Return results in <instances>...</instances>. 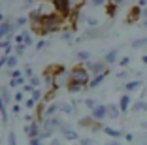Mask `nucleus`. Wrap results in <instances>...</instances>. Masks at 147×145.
Returning a JSON list of instances; mask_svg holds the SVG:
<instances>
[{
    "instance_id": "obj_23",
    "label": "nucleus",
    "mask_w": 147,
    "mask_h": 145,
    "mask_svg": "<svg viewBox=\"0 0 147 145\" xmlns=\"http://www.w3.org/2000/svg\"><path fill=\"white\" fill-rule=\"evenodd\" d=\"M57 109H59V106H57V104H51V106H47V109H45V115H47V117H51Z\"/></svg>"
},
{
    "instance_id": "obj_37",
    "label": "nucleus",
    "mask_w": 147,
    "mask_h": 145,
    "mask_svg": "<svg viewBox=\"0 0 147 145\" xmlns=\"http://www.w3.org/2000/svg\"><path fill=\"white\" fill-rule=\"evenodd\" d=\"M87 23H89L91 26H96V25H98V21H96L94 17H87Z\"/></svg>"
},
{
    "instance_id": "obj_45",
    "label": "nucleus",
    "mask_w": 147,
    "mask_h": 145,
    "mask_svg": "<svg viewBox=\"0 0 147 145\" xmlns=\"http://www.w3.org/2000/svg\"><path fill=\"white\" fill-rule=\"evenodd\" d=\"M17 25H19V26L26 25V19H25V17H19V19H17Z\"/></svg>"
},
{
    "instance_id": "obj_22",
    "label": "nucleus",
    "mask_w": 147,
    "mask_h": 145,
    "mask_svg": "<svg viewBox=\"0 0 147 145\" xmlns=\"http://www.w3.org/2000/svg\"><path fill=\"white\" fill-rule=\"evenodd\" d=\"M30 98H32V100H34V102H36V104H38V102H40V100H42V98H43V92H42V90H38V89H34V92H32V96H30Z\"/></svg>"
},
{
    "instance_id": "obj_25",
    "label": "nucleus",
    "mask_w": 147,
    "mask_h": 145,
    "mask_svg": "<svg viewBox=\"0 0 147 145\" xmlns=\"http://www.w3.org/2000/svg\"><path fill=\"white\" fill-rule=\"evenodd\" d=\"M8 145H17V138H15V132L8 134Z\"/></svg>"
},
{
    "instance_id": "obj_48",
    "label": "nucleus",
    "mask_w": 147,
    "mask_h": 145,
    "mask_svg": "<svg viewBox=\"0 0 147 145\" xmlns=\"http://www.w3.org/2000/svg\"><path fill=\"white\" fill-rule=\"evenodd\" d=\"M125 140L126 141H134V136H132V134H125Z\"/></svg>"
},
{
    "instance_id": "obj_47",
    "label": "nucleus",
    "mask_w": 147,
    "mask_h": 145,
    "mask_svg": "<svg viewBox=\"0 0 147 145\" xmlns=\"http://www.w3.org/2000/svg\"><path fill=\"white\" fill-rule=\"evenodd\" d=\"M23 89H25V92H34V89H32L30 85H25V87H23Z\"/></svg>"
},
{
    "instance_id": "obj_54",
    "label": "nucleus",
    "mask_w": 147,
    "mask_h": 145,
    "mask_svg": "<svg viewBox=\"0 0 147 145\" xmlns=\"http://www.w3.org/2000/svg\"><path fill=\"white\" fill-rule=\"evenodd\" d=\"M142 25H143V26H145V28H147V19H145V21H143V23H142Z\"/></svg>"
},
{
    "instance_id": "obj_39",
    "label": "nucleus",
    "mask_w": 147,
    "mask_h": 145,
    "mask_svg": "<svg viewBox=\"0 0 147 145\" xmlns=\"http://www.w3.org/2000/svg\"><path fill=\"white\" fill-rule=\"evenodd\" d=\"M53 96H55V90H49V92L45 94V96H43V98H45V102H49V100H51Z\"/></svg>"
},
{
    "instance_id": "obj_50",
    "label": "nucleus",
    "mask_w": 147,
    "mask_h": 145,
    "mask_svg": "<svg viewBox=\"0 0 147 145\" xmlns=\"http://www.w3.org/2000/svg\"><path fill=\"white\" fill-rule=\"evenodd\" d=\"M142 15H143V17L147 19V8H145V9H142Z\"/></svg>"
},
{
    "instance_id": "obj_30",
    "label": "nucleus",
    "mask_w": 147,
    "mask_h": 145,
    "mask_svg": "<svg viewBox=\"0 0 147 145\" xmlns=\"http://www.w3.org/2000/svg\"><path fill=\"white\" fill-rule=\"evenodd\" d=\"M25 83V79H11L9 81V87H19V85H23Z\"/></svg>"
},
{
    "instance_id": "obj_21",
    "label": "nucleus",
    "mask_w": 147,
    "mask_h": 145,
    "mask_svg": "<svg viewBox=\"0 0 147 145\" xmlns=\"http://www.w3.org/2000/svg\"><path fill=\"white\" fill-rule=\"evenodd\" d=\"M81 89H83V87L78 85V83H72V81L68 83V90H70V92H81Z\"/></svg>"
},
{
    "instance_id": "obj_8",
    "label": "nucleus",
    "mask_w": 147,
    "mask_h": 145,
    "mask_svg": "<svg viewBox=\"0 0 147 145\" xmlns=\"http://www.w3.org/2000/svg\"><path fill=\"white\" fill-rule=\"evenodd\" d=\"M11 32H13V26L9 25L8 21L2 23V25H0V42H4V40L11 38Z\"/></svg>"
},
{
    "instance_id": "obj_20",
    "label": "nucleus",
    "mask_w": 147,
    "mask_h": 145,
    "mask_svg": "<svg viewBox=\"0 0 147 145\" xmlns=\"http://www.w3.org/2000/svg\"><path fill=\"white\" fill-rule=\"evenodd\" d=\"M132 47H134V49H138V47H147V38L134 40V42H132Z\"/></svg>"
},
{
    "instance_id": "obj_1",
    "label": "nucleus",
    "mask_w": 147,
    "mask_h": 145,
    "mask_svg": "<svg viewBox=\"0 0 147 145\" xmlns=\"http://www.w3.org/2000/svg\"><path fill=\"white\" fill-rule=\"evenodd\" d=\"M61 21H62V17L59 15V13H47V15H42L40 17V23L43 25V30L45 32H55V30H59V26H61Z\"/></svg>"
},
{
    "instance_id": "obj_10",
    "label": "nucleus",
    "mask_w": 147,
    "mask_h": 145,
    "mask_svg": "<svg viewBox=\"0 0 147 145\" xmlns=\"http://www.w3.org/2000/svg\"><path fill=\"white\" fill-rule=\"evenodd\" d=\"M62 138H64V140H68V141L79 140L78 132H76V130H72V128H62Z\"/></svg>"
},
{
    "instance_id": "obj_4",
    "label": "nucleus",
    "mask_w": 147,
    "mask_h": 145,
    "mask_svg": "<svg viewBox=\"0 0 147 145\" xmlns=\"http://www.w3.org/2000/svg\"><path fill=\"white\" fill-rule=\"evenodd\" d=\"M53 8H55V13H59L64 19L74 9V2H70V0H53Z\"/></svg>"
},
{
    "instance_id": "obj_49",
    "label": "nucleus",
    "mask_w": 147,
    "mask_h": 145,
    "mask_svg": "<svg viewBox=\"0 0 147 145\" xmlns=\"http://www.w3.org/2000/svg\"><path fill=\"white\" fill-rule=\"evenodd\" d=\"M106 145H121L119 141H109V143H106Z\"/></svg>"
},
{
    "instance_id": "obj_29",
    "label": "nucleus",
    "mask_w": 147,
    "mask_h": 145,
    "mask_svg": "<svg viewBox=\"0 0 147 145\" xmlns=\"http://www.w3.org/2000/svg\"><path fill=\"white\" fill-rule=\"evenodd\" d=\"M25 45L26 47L32 45V36H30V32H25Z\"/></svg>"
},
{
    "instance_id": "obj_44",
    "label": "nucleus",
    "mask_w": 147,
    "mask_h": 145,
    "mask_svg": "<svg viewBox=\"0 0 147 145\" xmlns=\"http://www.w3.org/2000/svg\"><path fill=\"white\" fill-rule=\"evenodd\" d=\"M91 4H92V6H104L106 2H104V0H92Z\"/></svg>"
},
{
    "instance_id": "obj_5",
    "label": "nucleus",
    "mask_w": 147,
    "mask_h": 145,
    "mask_svg": "<svg viewBox=\"0 0 147 145\" xmlns=\"http://www.w3.org/2000/svg\"><path fill=\"white\" fill-rule=\"evenodd\" d=\"M87 70H89V72H92L94 76H102V74H108L106 62H87Z\"/></svg>"
},
{
    "instance_id": "obj_43",
    "label": "nucleus",
    "mask_w": 147,
    "mask_h": 145,
    "mask_svg": "<svg viewBox=\"0 0 147 145\" xmlns=\"http://www.w3.org/2000/svg\"><path fill=\"white\" fill-rule=\"evenodd\" d=\"M25 74L28 76V79H30V77H34V76H32V68H30V66H26V68H25Z\"/></svg>"
},
{
    "instance_id": "obj_41",
    "label": "nucleus",
    "mask_w": 147,
    "mask_h": 145,
    "mask_svg": "<svg viewBox=\"0 0 147 145\" xmlns=\"http://www.w3.org/2000/svg\"><path fill=\"white\" fill-rule=\"evenodd\" d=\"M34 106H36V102H34L32 98H28V100H26V107H28V109H30V107H34Z\"/></svg>"
},
{
    "instance_id": "obj_18",
    "label": "nucleus",
    "mask_w": 147,
    "mask_h": 145,
    "mask_svg": "<svg viewBox=\"0 0 147 145\" xmlns=\"http://www.w3.org/2000/svg\"><path fill=\"white\" fill-rule=\"evenodd\" d=\"M0 117H2V123H8V109H6V104L0 100Z\"/></svg>"
},
{
    "instance_id": "obj_11",
    "label": "nucleus",
    "mask_w": 147,
    "mask_h": 145,
    "mask_svg": "<svg viewBox=\"0 0 147 145\" xmlns=\"http://www.w3.org/2000/svg\"><path fill=\"white\" fill-rule=\"evenodd\" d=\"M119 115H121V109H119V106H115V104H109V106H108V117H109V119H119Z\"/></svg>"
},
{
    "instance_id": "obj_28",
    "label": "nucleus",
    "mask_w": 147,
    "mask_h": 145,
    "mask_svg": "<svg viewBox=\"0 0 147 145\" xmlns=\"http://www.w3.org/2000/svg\"><path fill=\"white\" fill-rule=\"evenodd\" d=\"M8 66L9 68H15V66H17V57H9L8 59Z\"/></svg>"
},
{
    "instance_id": "obj_32",
    "label": "nucleus",
    "mask_w": 147,
    "mask_h": 145,
    "mask_svg": "<svg viewBox=\"0 0 147 145\" xmlns=\"http://www.w3.org/2000/svg\"><path fill=\"white\" fill-rule=\"evenodd\" d=\"M25 49H26V45H15V53H17V55H23Z\"/></svg>"
},
{
    "instance_id": "obj_12",
    "label": "nucleus",
    "mask_w": 147,
    "mask_h": 145,
    "mask_svg": "<svg viewBox=\"0 0 147 145\" xmlns=\"http://www.w3.org/2000/svg\"><path fill=\"white\" fill-rule=\"evenodd\" d=\"M128 106H130V94H123L121 102H119V109L121 111H128Z\"/></svg>"
},
{
    "instance_id": "obj_13",
    "label": "nucleus",
    "mask_w": 147,
    "mask_h": 145,
    "mask_svg": "<svg viewBox=\"0 0 147 145\" xmlns=\"http://www.w3.org/2000/svg\"><path fill=\"white\" fill-rule=\"evenodd\" d=\"M130 109L136 111V113H140V111H145V109H147V102H145V100H140V102H136L134 106L130 107Z\"/></svg>"
},
{
    "instance_id": "obj_51",
    "label": "nucleus",
    "mask_w": 147,
    "mask_h": 145,
    "mask_svg": "<svg viewBox=\"0 0 147 145\" xmlns=\"http://www.w3.org/2000/svg\"><path fill=\"white\" fill-rule=\"evenodd\" d=\"M140 124H142V128H147V121H142Z\"/></svg>"
},
{
    "instance_id": "obj_33",
    "label": "nucleus",
    "mask_w": 147,
    "mask_h": 145,
    "mask_svg": "<svg viewBox=\"0 0 147 145\" xmlns=\"http://www.w3.org/2000/svg\"><path fill=\"white\" fill-rule=\"evenodd\" d=\"M91 121H94V119H92V117H91V119H81L79 124H81V126H91Z\"/></svg>"
},
{
    "instance_id": "obj_24",
    "label": "nucleus",
    "mask_w": 147,
    "mask_h": 145,
    "mask_svg": "<svg viewBox=\"0 0 147 145\" xmlns=\"http://www.w3.org/2000/svg\"><path fill=\"white\" fill-rule=\"evenodd\" d=\"M40 81H42V79H40V77H30V81H28V85L32 87V89H38V85H40Z\"/></svg>"
},
{
    "instance_id": "obj_42",
    "label": "nucleus",
    "mask_w": 147,
    "mask_h": 145,
    "mask_svg": "<svg viewBox=\"0 0 147 145\" xmlns=\"http://www.w3.org/2000/svg\"><path fill=\"white\" fill-rule=\"evenodd\" d=\"M45 45H47V42H45V40H42V42H40L38 45H36V49H38V51H40V49H43V47H45Z\"/></svg>"
},
{
    "instance_id": "obj_53",
    "label": "nucleus",
    "mask_w": 147,
    "mask_h": 145,
    "mask_svg": "<svg viewBox=\"0 0 147 145\" xmlns=\"http://www.w3.org/2000/svg\"><path fill=\"white\" fill-rule=\"evenodd\" d=\"M51 145H61V143H59V141H57V140H55V141H53V143H51Z\"/></svg>"
},
{
    "instance_id": "obj_35",
    "label": "nucleus",
    "mask_w": 147,
    "mask_h": 145,
    "mask_svg": "<svg viewBox=\"0 0 147 145\" xmlns=\"http://www.w3.org/2000/svg\"><path fill=\"white\" fill-rule=\"evenodd\" d=\"M85 104H87V107H91V111H92V109H94V107H96L94 100H91V98H89V100H85Z\"/></svg>"
},
{
    "instance_id": "obj_17",
    "label": "nucleus",
    "mask_w": 147,
    "mask_h": 145,
    "mask_svg": "<svg viewBox=\"0 0 147 145\" xmlns=\"http://www.w3.org/2000/svg\"><path fill=\"white\" fill-rule=\"evenodd\" d=\"M140 87H142V81H140V79H136V81H128L125 85V89L130 92V90H136V89H140Z\"/></svg>"
},
{
    "instance_id": "obj_2",
    "label": "nucleus",
    "mask_w": 147,
    "mask_h": 145,
    "mask_svg": "<svg viewBox=\"0 0 147 145\" xmlns=\"http://www.w3.org/2000/svg\"><path fill=\"white\" fill-rule=\"evenodd\" d=\"M70 81L72 83H78V85L85 87L91 83V74H89V70L83 68V66H76V68L70 72Z\"/></svg>"
},
{
    "instance_id": "obj_7",
    "label": "nucleus",
    "mask_w": 147,
    "mask_h": 145,
    "mask_svg": "<svg viewBox=\"0 0 147 145\" xmlns=\"http://www.w3.org/2000/svg\"><path fill=\"white\" fill-rule=\"evenodd\" d=\"M91 117L94 121H102L104 117H108V106H96L94 109L91 111Z\"/></svg>"
},
{
    "instance_id": "obj_34",
    "label": "nucleus",
    "mask_w": 147,
    "mask_h": 145,
    "mask_svg": "<svg viewBox=\"0 0 147 145\" xmlns=\"http://www.w3.org/2000/svg\"><path fill=\"white\" fill-rule=\"evenodd\" d=\"M78 59H79V60H87V59H89V53H87V51L78 53Z\"/></svg>"
},
{
    "instance_id": "obj_40",
    "label": "nucleus",
    "mask_w": 147,
    "mask_h": 145,
    "mask_svg": "<svg viewBox=\"0 0 147 145\" xmlns=\"http://www.w3.org/2000/svg\"><path fill=\"white\" fill-rule=\"evenodd\" d=\"M11 111L15 113V115H19V113H21V106H19V104H15V106L11 107Z\"/></svg>"
},
{
    "instance_id": "obj_19",
    "label": "nucleus",
    "mask_w": 147,
    "mask_h": 145,
    "mask_svg": "<svg viewBox=\"0 0 147 145\" xmlns=\"http://www.w3.org/2000/svg\"><path fill=\"white\" fill-rule=\"evenodd\" d=\"M117 60V49H113V51H109L108 55H106V62L108 64H113Z\"/></svg>"
},
{
    "instance_id": "obj_46",
    "label": "nucleus",
    "mask_w": 147,
    "mask_h": 145,
    "mask_svg": "<svg viewBox=\"0 0 147 145\" xmlns=\"http://www.w3.org/2000/svg\"><path fill=\"white\" fill-rule=\"evenodd\" d=\"M30 145H42V140L36 138V140H30Z\"/></svg>"
},
{
    "instance_id": "obj_15",
    "label": "nucleus",
    "mask_w": 147,
    "mask_h": 145,
    "mask_svg": "<svg viewBox=\"0 0 147 145\" xmlns=\"http://www.w3.org/2000/svg\"><path fill=\"white\" fill-rule=\"evenodd\" d=\"M102 130H104V132L108 134V136H111V138H121V136H123L121 130H115V128H109V126H104Z\"/></svg>"
},
{
    "instance_id": "obj_36",
    "label": "nucleus",
    "mask_w": 147,
    "mask_h": 145,
    "mask_svg": "<svg viewBox=\"0 0 147 145\" xmlns=\"http://www.w3.org/2000/svg\"><path fill=\"white\" fill-rule=\"evenodd\" d=\"M62 40H72V32H70V30H64V32H62Z\"/></svg>"
},
{
    "instance_id": "obj_31",
    "label": "nucleus",
    "mask_w": 147,
    "mask_h": 145,
    "mask_svg": "<svg viewBox=\"0 0 147 145\" xmlns=\"http://www.w3.org/2000/svg\"><path fill=\"white\" fill-rule=\"evenodd\" d=\"M23 98H25V92H15L13 94V100H15V102H21Z\"/></svg>"
},
{
    "instance_id": "obj_26",
    "label": "nucleus",
    "mask_w": 147,
    "mask_h": 145,
    "mask_svg": "<svg viewBox=\"0 0 147 145\" xmlns=\"http://www.w3.org/2000/svg\"><path fill=\"white\" fill-rule=\"evenodd\" d=\"M11 79H25V74H23L21 70H13V74H11Z\"/></svg>"
},
{
    "instance_id": "obj_52",
    "label": "nucleus",
    "mask_w": 147,
    "mask_h": 145,
    "mask_svg": "<svg viewBox=\"0 0 147 145\" xmlns=\"http://www.w3.org/2000/svg\"><path fill=\"white\" fill-rule=\"evenodd\" d=\"M142 62H143V64H147V55H143V57H142Z\"/></svg>"
},
{
    "instance_id": "obj_14",
    "label": "nucleus",
    "mask_w": 147,
    "mask_h": 145,
    "mask_svg": "<svg viewBox=\"0 0 147 145\" xmlns=\"http://www.w3.org/2000/svg\"><path fill=\"white\" fill-rule=\"evenodd\" d=\"M106 76H108V74H102V76H94V77L91 79V83H89V87H91V89H94V87H98L100 83L104 81V77H106Z\"/></svg>"
},
{
    "instance_id": "obj_9",
    "label": "nucleus",
    "mask_w": 147,
    "mask_h": 145,
    "mask_svg": "<svg viewBox=\"0 0 147 145\" xmlns=\"http://www.w3.org/2000/svg\"><path fill=\"white\" fill-rule=\"evenodd\" d=\"M26 134H28V138L30 140H36V138H40L42 134H40V124L38 123H32L26 126Z\"/></svg>"
},
{
    "instance_id": "obj_6",
    "label": "nucleus",
    "mask_w": 147,
    "mask_h": 145,
    "mask_svg": "<svg viewBox=\"0 0 147 145\" xmlns=\"http://www.w3.org/2000/svg\"><path fill=\"white\" fill-rule=\"evenodd\" d=\"M43 126H45V130H49V132H55V130H61L62 132V124H61V121L59 119H55V117H49L45 123H43Z\"/></svg>"
},
{
    "instance_id": "obj_3",
    "label": "nucleus",
    "mask_w": 147,
    "mask_h": 145,
    "mask_svg": "<svg viewBox=\"0 0 147 145\" xmlns=\"http://www.w3.org/2000/svg\"><path fill=\"white\" fill-rule=\"evenodd\" d=\"M68 76L70 74L66 72L62 66H57L55 68V74H53V90L55 89H61V87H64L66 83H70V79H68Z\"/></svg>"
},
{
    "instance_id": "obj_38",
    "label": "nucleus",
    "mask_w": 147,
    "mask_h": 145,
    "mask_svg": "<svg viewBox=\"0 0 147 145\" xmlns=\"http://www.w3.org/2000/svg\"><path fill=\"white\" fill-rule=\"evenodd\" d=\"M128 64H130V59H128V57H125V59H121L119 66H128Z\"/></svg>"
},
{
    "instance_id": "obj_16",
    "label": "nucleus",
    "mask_w": 147,
    "mask_h": 145,
    "mask_svg": "<svg viewBox=\"0 0 147 145\" xmlns=\"http://www.w3.org/2000/svg\"><path fill=\"white\" fill-rule=\"evenodd\" d=\"M59 109L64 111L66 115H74V106H72V104H64V102H62V104H59Z\"/></svg>"
},
{
    "instance_id": "obj_27",
    "label": "nucleus",
    "mask_w": 147,
    "mask_h": 145,
    "mask_svg": "<svg viewBox=\"0 0 147 145\" xmlns=\"http://www.w3.org/2000/svg\"><path fill=\"white\" fill-rule=\"evenodd\" d=\"M79 145H94V141H92L91 138H81V140H79Z\"/></svg>"
}]
</instances>
